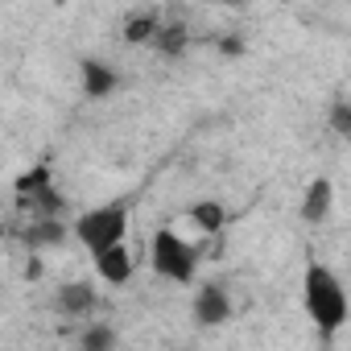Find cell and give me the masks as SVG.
I'll return each instance as SVG.
<instances>
[{
	"label": "cell",
	"mask_w": 351,
	"mask_h": 351,
	"mask_svg": "<svg viewBox=\"0 0 351 351\" xmlns=\"http://www.w3.org/2000/svg\"><path fill=\"white\" fill-rule=\"evenodd\" d=\"M302 306L310 314V322L322 330V335H335L347 326L351 318V298H347V285L339 281V273H330L322 261H310L306 273H302Z\"/></svg>",
	"instance_id": "6da1fadb"
},
{
	"label": "cell",
	"mask_w": 351,
	"mask_h": 351,
	"mask_svg": "<svg viewBox=\"0 0 351 351\" xmlns=\"http://www.w3.org/2000/svg\"><path fill=\"white\" fill-rule=\"evenodd\" d=\"M128 223H132V207H128L124 199H116V203H99V207L83 211V215L71 223V236H75L91 256H99V252L120 248V244L128 240Z\"/></svg>",
	"instance_id": "7a4b0ae2"
},
{
	"label": "cell",
	"mask_w": 351,
	"mask_h": 351,
	"mask_svg": "<svg viewBox=\"0 0 351 351\" xmlns=\"http://www.w3.org/2000/svg\"><path fill=\"white\" fill-rule=\"evenodd\" d=\"M149 269L157 277L173 281V285H195V277H199V252H195L191 240H182L173 228H161L149 240Z\"/></svg>",
	"instance_id": "3957f363"
},
{
	"label": "cell",
	"mask_w": 351,
	"mask_h": 351,
	"mask_svg": "<svg viewBox=\"0 0 351 351\" xmlns=\"http://www.w3.org/2000/svg\"><path fill=\"white\" fill-rule=\"evenodd\" d=\"M191 314H195L199 326H223L232 318V298L223 293V285H199Z\"/></svg>",
	"instance_id": "277c9868"
},
{
	"label": "cell",
	"mask_w": 351,
	"mask_h": 351,
	"mask_svg": "<svg viewBox=\"0 0 351 351\" xmlns=\"http://www.w3.org/2000/svg\"><path fill=\"white\" fill-rule=\"evenodd\" d=\"M330 207H335V182L330 178H310L306 195H302V219L306 223H326L330 219Z\"/></svg>",
	"instance_id": "5b68a950"
},
{
	"label": "cell",
	"mask_w": 351,
	"mask_h": 351,
	"mask_svg": "<svg viewBox=\"0 0 351 351\" xmlns=\"http://www.w3.org/2000/svg\"><path fill=\"white\" fill-rule=\"evenodd\" d=\"M79 79H83V95L87 99H108L116 91V83H120V75L108 62H99V58H83L79 62Z\"/></svg>",
	"instance_id": "8992f818"
},
{
	"label": "cell",
	"mask_w": 351,
	"mask_h": 351,
	"mask_svg": "<svg viewBox=\"0 0 351 351\" xmlns=\"http://www.w3.org/2000/svg\"><path fill=\"white\" fill-rule=\"evenodd\" d=\"M95 261V273H99V281H108V285H128L132 281V252H128V244H120V248H108V252H99V256H91Z\"/></svg>",
	"instance_id": "52a82bcc"
},
{
	"label": "cell",
	"mask_w": 351,
	"mask_h": 351,
	"mask_svg": "<svg viewBox=\"0 0 351 351\" xmlns=\"http://www.w3.org/2000/svg\"><path fill=\"white\" fill-rule=\"evenodd\" d=\"M95 285L91 281H66L58 293H54V306H58V314H66V318H79V314H91L95 310Z\"/></svg>",
	"instance_id": "ba28073f"
},
{
	"label": "cell",
	"mask_w": 351,
	"mask_h": 351,
	"mask_svg": "<svg viewBox=\"0 0 351 351\" xmlns=\"http://www.w3.org/2000/svg\"><path fill=\"white\" fill-rule=\"evenodd\" d=\"M186 46H191V34H186L182 21H161V29H157V38H153V50H157L161 58H182Z\"/></svg>",
	"instance_id": "9c48e42d"
},
{
	"label": "cell",
	"mask_w": 351,
	"mask_h": 351,
	"mask_svg": "<svg viewBox=\"0 0 351 351\" xmlns=\"http://www.w3.org/2000/svg\"><path fill=\"white\" fill-rule=\"evenodd\" d=\"M157 29H161V17L157 13H136V17H128L124 21V42L128 46H153V38H157Z\"/></svg>",
	"instance_id": "30bf717a"
},
{
	"label": "cell",
	"mask_w": 351,
	"mask_h": 351,
	"mask_svg": "<svg viewBox=\"0 0 351 351\" xmlns=\"http://www.w3.org/2000/svg\"><path fill=\"white\" fill-rule=\"evenodd\" d=\"M62 240H66V228H62L58 219H34L29 232H25V244H29L34 256H38V248H54V244H62Z\"/></svg>",
	"instance_id": "8fae6325"
},
{
	"label": "cell",
	"mask_w": 351,
	"mask_h": 351,
	"mask_svg": "<svg viewBox=\"0 0 351 351\" xmlns=\"http://www.w3.org/2000/svg\"><path fill=\"white\" fill-rule=\"evenodd\" d=\"M191 219L199 223V232L219 236V232H223V223H228V211H223V203H215V199H199V203L191 207Z\"/></svg>",
	"instance_id": "7c38bea8"
},
{
	"label": "cell",
	"mask_w": 351,
	"mask_h": 351,
	"mask_svg": "<svg viewBox=\"0 0 351 351\" xmlns=\"http://www.w3.org/2000/svg\"><path fill=\"white\" fill-rule=\"evenodd\" d=\"M79 351H116V326L95 322L79 335Z\"/></svg>",
	"instance_id": "4fadbf2b"
},
{
	"label": "cell",
	"mask_w": 351,
	"mask_h": 351,
	"mask_svg": "<svg viewBox=\"0 0 351 351\" xmlns=\"http://www.w3.org/2000/svg\"><path fill=\"white\" fill-rule=\"evenodd\" d=\"M54 182V173H50V165H34V169H25L21 178H17V199H34L38 191H46Z\"/></svg>",
	"instance_id": "5bb4252c"
},
{
	"label": "cell",
	"mask_w": 351,
	"mask_h": 351,
	"mask_svg": "<svg viewBox=\"0 0 351 351\" xmlns=\"http://www.w3.org/2000/svg\"><path fill=\"white\" fill-rule=\"evenodd\" d=\"M326 120H330V132H339L343 141H351V99H335L330 112H326Z\"/></svg>",
	"instance_id": "9a60e30c"
},
{
	"label": "cell",
	"mask_w": 351,
	"mask_h": 351,
	"mask_svg": "<svg viewBox=\"0 0 351 351\" xmlns=\"http://www.w3.org/2000/svg\"><path fill=\"white\" fill-rule=\"evenodd\" d=\"M219 50H223V54H240V50H244V42H240V38H223V42H219Z\"/></svg>",
	"instance_id": "2e32d148"
},
{
	"label": "cell",
	"mask_w": 351,
	"mask_h": 351,
	"mask_svg": "<svg viewBox=\"0 0 351 351\" xmlns=\"http://www.w3.org/2000/svg\"><path fill=\"white\" fill-rule=\"evenodd\" d=\"M25 277H29V281H38V277H42V261H38V256H29V269H25Z\"/></svg>",
	"instance_id": "e0dca14e"
}]
</instances>
